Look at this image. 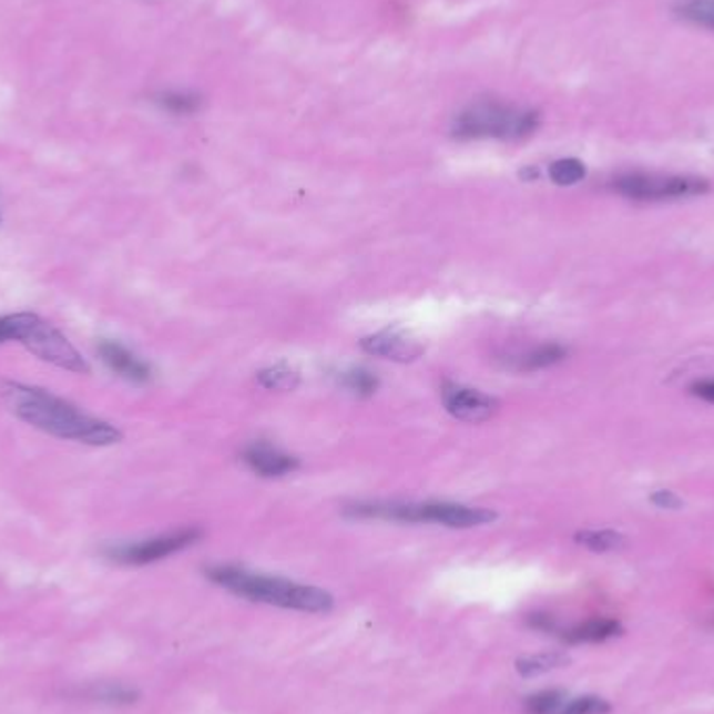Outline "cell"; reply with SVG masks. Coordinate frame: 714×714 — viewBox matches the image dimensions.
I'll list each match as a JSON object with an SVG mask.
<instances>
[{
  "label": "cell",
  "instance_id": "cell-1",
  "mask_svg": "<svg viewBox=\"0 0 714 714\" xmlns=\"http://www.w3.org/2000/svg\"><path fill=\"white\" fill-rule=\"evenodd\" d=\"M0 399L18 416L19 420L47 435H53L57 439H68L84 446L105 447L120 443L124 437L122 430L115 429L113 425L78 410L70 401L40 387L2 380Z\"/></svg>",
  "mask_w": 714,
  "mask_h": 714
},
{
  "label": "cell",
  "instance_id": "cell-2",
  "mask_svg": "<svg viewBox=\"0 0 714 714\" xmlns=\"http://www.w3.org/2000/svg\"><path fill=\"white\" fill-rule=\"evenodd\" d=\"M207 577L215 585L233 591L234 595L249 602H259L268 606L299 610L309 614H324L335 608V598L326 590L288 581L283 577H269L262 572H251L241 567H214Z\"/></svg>",
  "mask_w": 714,
  "mask_h": 714
},
{
  "label": "cell",
  "instance_id": "cell-3",
  "mask_svg": "<svg viewBox=\"0 0 714 714\" xmlns=\"http://www.w3.org/2000/svg\"><path fill=\"white\" fill-rule=\"evenodd\" d=\"M345 514L354 518H376L394 522H432L449 529H472L493 522L498 514L487 508H472L453 501H368L345 508Z\"/></svg>",
  "mask_w": 714,
  "mask_h": 714
},
{
  "label": "cell",
  "instance_id": "cell-4",
  "mask_svg": "<svg viewBox=\"0 0 714 714\" xmlns=\"http://www.w3.org/2000/svg\"><path fill=\"white\" fill-rule=\"evenodd\" d=\"M539 125L541 115L536 109L482 99L456 115L451 134L460 141H524L536 134Z\"/></svg>",
  "mask_w": 714,
  "mask_h": 714
},
{
  "label": "cell",
  "instance_id": "cell-5",
  "mask_svg": "<svg viewBox=\"0 0 714 714\" xmlns=\"http://www.w3.org/2000/svg\"><path fill=\"white\" fill-rule=\"evenodd\" d=\"M612 191L633 201H671L704 195L711 191V184L697 176L629 172L612 180Z\"/></svg>",
  "mask_w": 714,
  "mask_h": 714
},
{
  "label": "cell",
  "instance_id": "cell-6",
  "mask_svg": "<svg viewBox=\"0 0 714 714\" xmlns=\"http://www.w3.org/2000/svg\"><path fill=\"white\" fill-rule=\"evenodd\" d=\"M21 345L32 354L40 357L42 361H49L57 368L70 370L75 375H89V361L73 347L68 337L57 330L53 324L38 318L30 326L28 335L21 340Z\"/></svg>",
  "mask_w": 714,
  "mask_h": 714
},
{
  "label": "cell",
  "instance_id": "cell-7",
  "mask_svg": "<svg viewBox=\"0 0 714 714\" xmlns=\"http://www.w3.org/2000/svg\"><path fill=\"white\" fill-rule=\"evenodd\" d=\"M201 536L203 533L198 529H180V531L151 537V539H144V541H136V543L113 545V548H109L108 555L111 560L120 562V564L144 567V564L160 562L167 555L178 554L182 550L191 548L193 543H197Z\"/></svg>",
  "mask_w": 714,
  "mask_h": 714
},
{
  "label": "cell",
  "instance_id": "cell-8",
  "mask_svg": "<svg viewBox=\"0 0 714 714\" xmlns=\"http://www.w3.org/2000/svg\"><path fill=\"white\" fill-rule=\"evenodd\" d=\"M443 406L446 410L462 422L479 425L489 418H493L500 410V401L491 395L482 394L479 389L456 385V382H446L443 385Z\"/></svg>",
  "mask_w": 714,
  "mask_h": 714
},
{
  "label": "cell",
  "instance_id": "cell-9",
  "mask_svg": "<svg viewBox=\"0 0 714 714\" xmlns=\"http://www.w3.org/2000/svg\"><path fill=\"white\" fill-rule=\"evenodd\" d=\"M361 349L370 356L394 359L399 364H408L425 354V345L401 328H387L366 337L361 340Z\"/></svg>",
  "mask_w": 714,
  "mask_h": 714
},
{
  "label": "cell",
  "instance_id": "cell-10",
  "mask_svg": "<svg viewBox=\"0 0 714 714\" xmlns=\"http://www.w3.org/2000/svg\"><path fill=\"white\" fill-rule=\"evenodd\" d=\"M96 351H99L101 361L108 366L113 375L122 376L125 380L136 382V385H146L153 378L151 366L136 354H132L128 347H124L118 340H101Z\"/></svg>",
  "mask_w": 714,
  "mask_h": 714
},
{
  "label": "cell",
  "instance_id": "cell-11",
  "mask_svg": "<svg viewBox=\"0 0 714 714\" xmlns=\"http://www.w3.org/2000/svg\"><path fill=\"white\" fill-rule=\"evenodd\" d=\"M245 465L264 479H278L299 468V460L269 443H253L243 453Z\"/></svg>",
  "mask_w": 714,
  "mask_h": 714
},
{
  "label": "cell",
  "instance_id": "cell-12",
  "mask_svg": "<svg viewBox=\"0 0 714 714\" xmlns=\"http://www.w3.org/2000/svg\"><path fill=\"white\" fill-rule=\"evenodd\" d=\"M567 349L558 343H545V345H539L536 349L527 351L524 356L518 357L514 368L518 373H537V370H545V368H552L555 364H560L564 357H567Z\"/></svg>",
  "mask_w": 714,
  "mask_h": 714
},
{
  "label": "cell",
  "instance_id": "cell-13",
  "mask_svg": "<svg viewBox=\"0 0 714 714\" xmlns=\"http://www.w3.org/2000/svg\"><path fill=\"white\" fill-rule=\"evenodd\" d=\"M623 626L612 619H595L583 625L574 626L564 638L571 643H598L606 642L610 638L621 635Z\"/></svg>",
  "mask_w": 714,
  "mask_h": 714
},
{
  "label": "cell",
  "instance_id": "cell-14",
  "mask_svg": "<svg viewBox=\"0 0 714 714\" xmlns=\"http://www.w3.org/2000/svg\"><path fill=\"white\" fill-rule=\"evenodd\" d=\"M571 662V659L564 652H543V654H533L518 659L517 671L522 677H539L545 675L555 669H562Z\"/></svg>",
  "mask_w": 714,
  "mask_h": 714
},
{
  "label": "cell",
  "instance_id": "cell-15",
  "mask_svg": "<svg viewBox=\"0 0 714 714\" xmlns=\"http://www.w3.org/2000/svg\"><path fill=\"white\" fill-rule=\"evenodd\" d=\"M257 380L268 391H293L299 385V373L286 364H276L257 375Z\"/></svg>",
  "mask_w": 714,
  "mask_h": 714
},
{
  "label": "cell",
  "instance_id": "cell-16",
  "mask_svg": "<svg viewBox=\"0 0 714 714\" xmlns=\"http://www.w3.org/2000/svg\"><path fill=\"white\" fill-rule=\"evenodd\" d=\"M157 103L161 109H165L172 115H193L201 109V96L195 92H180V90H170L161 92L157 96Z\"/></svg>",
  "mask_w": 714,
  "mask_h": 714
},
{
  "label": "cell",
  "instance_id": "cell-17",
  "mask_svg": "<svg viewBox=\"0 0 714 714\" xmlns=\"http://www.w3.org/2000/svg\"><path fill=\"white\" fill-rule=\"evenodd\" d=\"M577 543H581L583 548H588L591 552L604 554V552H612L619 550L621 545H625V537L616 531H581L577 533Z\"/></svg>",
  "mask_w": 714,
  "mask_h": 714
},
{
  "label": "cell",
  "instance_id": "cell-18",
  "mask_svg": "<svg viewBox=\"0 0 714 714\" xmlns=\"http://www.w3.org/2000/svg\"><path fill=\"white\" fill-rule=\"evenodd\" d=\"M585 176H588L585 163L574 160V157L558 160L550 165V178L558 186H572V184L581 182Z\"/></svg>",
  "mask_w": 714,
  "mask_h": 714
},
{
  "label": "cell",
  "instance_id": "cell-19",
  "mask_svg": "<svg viewBox=\"0 0 714 714\" xmlns=\"http://www.w3.org/2000/svg\"><path fill=\"white\" fill-rule=\"evenodd\" d=\"M677 13L694 26L714 30V0H687L679 7Z\"/></svg>",
  "mask_w": 714,
  "mask_h": 714
},
{
  "label": "cell",
  "instance_id": "cell-20",
  "mask_svg": "<svg viewBox=\"0 0 714 714\" xmlns=\"http://www.w3.org/2000/svg\"><path fill=\"white\" fill-rule=\"evenodd\" d=\"M340 382L357 397H373L378 389V378L366 368H351L340 375Z\"/></svg>",
  "mask_w": 714,
  "mask_h": 714
},
{
  "label": "cell",
  "instance_id": "cell-21",
  "mask_svg": "<svg viewBox=\"0 0 714 714\" xmlns=\"http://www.w3.org/2000/svg\"><path fill=\"white\" fill-rule=\"evenodd\" d=\"M34 320H37V314H28V312L2 316L0 318V343H9V340L21 343Z\"/></svg>",
  "mask_w": 714,
  "mask_h": 714
},
{
  "label": "cell",
  "instance_id": "cell-22",
  "mask_svg": "<svg viewBox=\"0 0 714 714\" xmlns=\"http://www.w3.org/2000/svg\"><path fill=\"white\" fill-rule=\"evenodd\" d=\"M610 704L598 696L567 697L558 714H606Z\"/></svg>",
  "mask_w": 714,
  "mask_h": 714
},
{
  "label": "cell",
  "instance_id": "cell-23",
  "mask_svg": "<svg viewBox=\"0 0 714 714\" xmlns=\"http://www.w3.org/2000/svg\"><path fill=\"white\" fill-rule=\"evenodd\" d=\"M567 702V694L558 690H548L527 700V713L529 714H558L562 704Z\"/></svg>",
  "mask_w": 714,
  "mask_h": 714
},
{
  "label": "cell",
  "instance_id": "cell-24",
  "mask_svg": "<svg viewBox=\"0 0 714 714\" xmlns=\"http://www.w3.org/2000/svg\"><path fill=\"white\" fill-rule=\"evenodd\" d=\"M652 503H656L659 508L677 510L679 506H681V500H679L677 496H675L673 491H656V493L652 496Z\"/></svg>",
  "mask_w": 714,
  "mask_h": 714
},
{
  "label": "cell",
  "instance_id": "cell-25",
  "mask_svg": "<svg viewBox=\"0 0 714 714\" xmlns=\"http://www.w3.org/2000/svg\"><path fill=\"white\" fill-rule=\"evenodd\" d=\"M692 394L700 397V399H704V401H711V404H714V378L713 380H702V382H696V385L692 387Z\"/></svg>",
  "mask_w": 714,
  "mask_h": 714
}]
</instances>
